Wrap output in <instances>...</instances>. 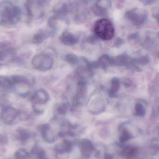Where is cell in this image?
Returning <instances> with one entry per match:
<instances>
[{"label":"cell","mask_w":159,"mask_h":159,"mask_svg":"<svg viewBox=\"0 0 159 159\" xmlns=\"http://www.w3.org/2000/svg\"><path fill=\"white\" fill-rule=\"evenodd\" d=\"M62 41L64 43H71L75 42V37L72 34L69 32L64 33L61 36Z\"/></svg>","instance_id":"9c48e42d"},{"label":"cell","mask_w":159,"mask_h":159,"mask_svg":"<svg viewBox=\"0 0 159 159\" xmlns=\"http://www.w3.org/2000/svg\"><path fill=\"white\" fill-rule=\"evenodd\" d=\"M94 32L95 34L100 39L107 41L114 37L115 29L110 20L105 18L101 19L95 22Z\"/></svg>","instance_id":"6da1fadb"},{"label":"cell","mask_w":159,"mask_h":159,"mask_svg":"<svg viewBox=\"0 0 159 159\" xmlns=\"http://www.w3.org/2000/svg\"><path fill=\"white\" fill-rule=\"evenodd\" d=\"M13 87V83L10 78L3 75H0V88L8 89Z\"/></svg>","instance_id":"ba28073f"},{"label":"cell","mask_w":159,"mask_h":159,"mask_svg":"<svg viewBox=\"0 0 159 159\" xmlns=\"http://www.w3.org/2000/svg\"><path fill=\"white\" fill-rule=\"evenodd\" d=\"M126 17L133 24L139 26L145 23L147 19V14L144 10L134 8L128 11Z\"/></svg>","instance_id":"3957f363"},{"label":"cell","mask_w":159,"mask_h":159,"mask_svg":"<svg viewBox=\"0 0 159 159\" xmlns=\"http://www.w3.org/2000/svg\"><path fill=\"white\" fill-rule=\"evenodd\" d=\"M16 157L19 159H24L27 157V154L23 150H19L16 153Z\"/></svg>","instance_id":"8fae6325"},{"label":"cell","mask_w":159,"mask_h":159,"mask_svg":"<svg viewBox=\"0 0 159 159\" xmlns=\"http://www.w3.org/2000/svg\"><path fill=\"white\" fill-rule=\"evenodd\" d=\"M148 61H149V60H148V58L146 57H143L139 59V61H138L140 63L146 64V63H147Z\"/></svg>","instance_id":"7c38bea8"},{"label":"cell","mask_w":159,"mask_h":159,"mask_svg":"<svg viewBox=\"0 0 159 159\" xmlns=\"http://www.w3.org/2000/svg\"><path fill=\"white\" fill-rule=\"evenodd\" d=\"M3 5V8L1 12L2 21L10 24H16L20 17L19 8L9 3H5Z\"/></svg>","instance_id":"7a4b0ae2"},{"label":"cell","mask_w":159,"mask_h":159,"mask_svg":"<svg viewBox=\"0 0 159 159\" xmlns=\"http://www.w3.org/2000/svg\"><path fill=\"white\" fill-rule=\"evenodd\" d=\"M140 2H142L144 4L150 5L153 3L155 0H140Z\"/></svg>","instance_id":"4fadbf2b"},{"label":"cell","mask_w":159,"mask_h":159,"mask_svg":"<svg viewBox=\"0 0 159 159\" xmlns=\"http://www.w3.org/2000/svg\"><path fill=\"white\" fill-rule=\"evenodd\" d=\"M95 10L98 14L104 15L106 14L107 8L110 6L109 0H98L95 4Z\"/></svg>","instance_id":"5b68a950"},{"label":"cell","mask_w":159,"mask_h":159,"mask_svg":"<svg viewBox=\"0 0 159 159\" xmlns=\"http://www.w3.org/2000/svg\"><path fill=\"white\" fill-rule=\"evenodd\" d=\"M155 18H156V19H157V21L159 22V13L156 15Z\"/></svg>","instance_id":"5bb4252c"},{"label":"cell","mask_w":159,"mask_h":159,"mask_svg":"<svg viewBox=\"0 0 159 159\" xmlns=\"http://www.w3.org/2000/svg\"><path fill=\"white\" fill-rule=\"evenodd\" d=\"M135 111L136 114L139 116H143L145 115V109L141 104L138 103L135 106Z\"/></svg>","instance_id":"30bf717a"},{"label":"cell","mask_w":159,"mask_h":159,"mask_svg":"<svg viewBox=\"0 0 159 159\" xmlns=\"http://www.w3.org/2000/svg\"><path fill=\"white\" fill-rule=\"evenodd\" d=\"M13 52L9 48L0 50V65L5 64L13 58Z\"/></svg>","instance_id":"8992f818"},{"label":"cell","mask_w":159,"mask_h":159,"mask_svg":"<svg viewBox=\"0 0 159 159\" xmlns=\"http://www.w3.org/2000/svg\"><path fill=\"white\" fill-rule=\"evenodd\" d=\"M19 114V111L16 108L10 106H7L2 110L1 118L4 123L10 124L16 120Z\"/></svg>","instance_id":"277c9868"},{"label":"cell","mask_w":159,"mask_h":159,"mask_svg":"<svg viewBox=\"0 0 159 159\" xmlns=\"http://www.w3.org/2000/svg\"><path fill=\"white\" fill-rule=\"evenodd\" d=\"M13 86L17 84H29V80L27 77L23 75H13L10 77Z\"/></svg>","instance_id":"52a82bcc"}]
</instances>
